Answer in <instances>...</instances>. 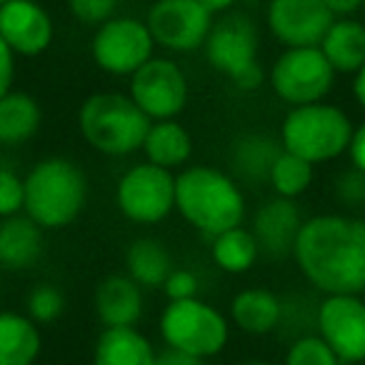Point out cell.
I'll list each match as a JSON object with an SVG mask.
<instances>
[{
	"instance_id": "obj_1",
	"label": "cell",
	"mask_w": 365,
	"mask_h": 365,
	"mask_svg": "<svg viewBox=\"0 0 365 365\" xmlns=\"http://www.w3.org/2000/svg\"><path fill=\"white\" fill-rule=\"evenodd\" d=\"M303 278L325 295H360L365 290V220L343 213L313 215L293 245Z\"/></svg>"
},
{
	"instance_id": "obj_2",
	"label": "cell",
	"mask_w": 365,
	"mask_h": 365,
	"mask_svg": "<svg viewBox=\"0 0 365 365\" xmlns=\"http://www.w3.org/2000/svg\"><path fill=\"white\" fill-rule=\"evenodd\" d=\"M175 210L208 240L243 225L245 195L230 173L213 165H188L175 175Z\"/></svg>"
},
{
	"instance_id": "obj_3",
	"label": "cell",
	"mask_w": 365,
	"mask_h": 365,
	"mask_svg": "<svg viewBox=\"0 0 365 365\" xmlns=\"http://www.w3.org/2000/svg\"><path fill=\"white\" fill-rule=\"evenodd\" d=\"M23 213L43 230H61L76 223L88 203V178L68 158H46L23 178Z\"/></svg>"
},
{
	"instance_id": "obj_4",
	"label": "cell",
	"mask_w": 365,
	"mask_h": 365,
	"mask_svg": "<svg viewBox=\"0 0 365 365\" xmlns=\"http://www.w3.org/2000/svg\"><path fill=\"white\" fill-rule=\"evenodd\" d=\"M148 128L150 118L133 103L128 93H93L78 110V130L83 140L108 158H125L143 150Z\"/></svg>"
},
{
	"instance_id": "obj_5",
	"label": "cell",
	"mask_w": 365,
	"mask_h": 365,
	"mask_svg": "<svg viewBox=\"0 0 365 365\" xmlns=\"http://www.w3.org/2000/svg\"><path fill=\"white\" fill-rule=\"evenodd\" d=\"M353 130L355 125L348 113L323 101L285 113L280 123V145L310 165H323L348 153Z\"/></svg>"
},
{
	"instance_id": "obj_6",
	"label": "cell",
	"mask_w": 365,
	"mask_h": 365,
	"mask_svg": "<svg viewBox=\"0 0 365 365\" xmlns=\"http://www.w3.org/2000/svg\"><path fill=\"white\" fill-rule=\"evenodd\" d=\"M158 333L165 348L210 360L228 348L230 318L203 298L168 300L158 318Z\"/></svg>"
},
{
	"instance_id": "obj_7",
	"label": "cell",
	"mask_w": 365,
	"mask_h": 365,
	"mask_svg": "<svg viewBox=\"0 0 365 365\" xmlns=\"http://www.w3.org/2000/svg\"><path fill=\"white\" fill-rule=\"evenodd\" d=\"M258 48L260 36L255 23L248 16L228 13L213 23L203 53L208 66L223 73L238 91H255L268 81L258 61Z\"/></svg>"
},
{
	"instance_id": "obj_8",
	"label": "cell",
	"mask_w": 365,
	"mask_h": 365,
	"mask_svg": "<svg viewBox=\"0 0 365 365\" xmlns=\"http://www.w3.org/2000/svg\"><path fill=\"white\" fill-rule=\"evenodd\" d=\"M338 73L320 48H285L270 66L268 83L290 108L323 103L333 93Z\"/></svg>"
},
{
	"instance_id": "obj_9",
	"label": "cell",
	"mask_w": 365,
	"mask_h": 365,
	"mask_svg": "<svg viewBox=\"0 0 365 365\" xmlns=\"http://www.w3.org/2000/svg\"><path fill=\"white\" fill-rule=\"evenodd\" d=\"M115 205L135 225H158L175 210V175L143 160L130 165L115 182Z\"/></svg>"
},
{
	"instance_id": "obj_10",
	"label": "cell",
	"mask_w": 365,
	"mask_h": 365,
	"mask_svg": "<svg viewBox=\"0 0 365 365\" xmlns=\"http://www.w3.org/2000/svg\"><path fill=\"white\" fill-rule=\"evenodd\" d=\"M91 56L103 73L115 78H133L148 61L155 58V41L145 21L130 16H115L96 28L91 41Z\"/></svg>"
},
{
	"instance_id": "obj_11",
	"label": "cell",
	"mask_w": 365,
	"mask_h": 365,
	"mask_svg": "<svg viewBox=\"0 0 365 365\" xmlns=\"http://www.w3.org/2000/svg\"><path fill=\"white\" fill-rule=\"evenodd\" d=\"M128 96L138 108L158 120H175L188 106L190 86L185 71L170 58H153L130 78Z\"/></svg>"
},
{
	"instance_id": "obj_12",
	"label": "cell",
	"mask_w": 365,
	"mask_h": 365,
	"mask_svg": "<svg viewBox=\"0 0 365 365\" xmlns=\"http://www.w3.org/2000/svg\"><path fill=\"white\" fill-rule=\"evenodd\" d=\"M215 18L198 0H155L145 16L155 46L170 53H193L203 48Z\"/></svg>"
},
{
	"instance_id": "obj_13",
	"label": "cell",
	"mask_w": 365,
	"mask_h": 365,
	"mask_svg": "<svg viewBox=\"0 0 365 365\" xmlns=\"http://www.w3.org/2000/svg\"><path fill=\"white\" fill-rule=\"evenodd\" d=\"M315 328L340 363L365 360V300L360 295H325L315 310Z\"/></svg>"
},
{
	"instance_id": "obj_14",
	"label": "cell",
	"mask_w": 365,
	"mask_h": 365,
	"mask_svg": "<svg viewBox=\"0 0 365 365\" xmlns=\"http://www.w3.org/2000/svg\"><path fill=\"white\" fill-rule=\"evenodd\" d=\"M335 16L325 0H268L265 23L285 48H318Z\"/></svg>"
},
{
	"instance_id": "obj_15",
	"label": "cell",
	"mask_w": 365,
	"mask_h": 365,
	"mask_svg": "<svg viewBox=\"0 0 365 365\" xmlns=\"http://www.w3.org/2000/svg\"><path fill=\"white\" fill-rule=\"evenodd\" d=\"M0 38L16 58H38L51 48L56 23L36 0H11L0 6Z\"/></svg>"
},
{
	"instance_id": "obj_16",
	"label": "cell",
	"mask_w": 365,
	"mask_h": 365,
	"mask_svg": "<svg viewBox=\"0 0 365 365\" xmlns=\"http://www.w3.org/2000/svg\"><path fill=\"white\" fill-rule=\"evenodd\" d=\"M303 215L295 200L288 198H270L255 210L253 215V235L258 240L260 255L268 258H288L293 255V245L303 228Z\"/></svg>"
},
{
	"instance_id": "obj_17",
	"label": "cell",
	"mask_w": 365,
	"mask_h": 365,
	"mask_svg": "<svg viewBox=\"0 0 365 365\" xmlns=\"http://www.w3.org/2000/svg\"><path fill=\"white\" fill-rule=\"evenodd\" d=\"M96 315L103 328H138L145 313L143 288L128 273H113L96 288Z\"/></svg>"
},
{
	"instance_id": "obj_18",
	"label": "cell",
	"mask_w": 365,
	"mask_h": 365,
	"mask_svg": "<svg viewBox=\"0 0 365 365\" xmlns=\"http://www.w3.org/2000/svg\"><path fill=\"white\" fill-rule=\"evenodd\" d=\"M285 308L268 288H243L233 295L228 318L245 335H268L283 323Z\"/></svg>"
},
{
	"instance_id": "obj_19",
	"label": "cell",
	"mask_w": 365,
	"mask_h": 365,
	"mask_svg": "<svg viewBox=\"0 0 365 365\" xmlns=\"http://www.w3.org/2000/svg\"><path fill=\"white\" fill-rule=\"evenodd\" d=\"M158 348L138 328H103L93 343L91 365H155Z\"/></svg>"
},
{
	"instance_id": "obj_20",
	"label": "cell",
	"mask_w": 365,
	"mask_h": 365,
	"mask_svg": "<svg viewBox=\"0 0 365 365\" xmlns=\"http://www.w3.org/2000/svg\"><path fill=\"white\" fill-rule=\"evenodd\" d=\"M283 153L280 140L265 133H245V135L235 138L230 145V175L235 180L250 182V185H260L268 182L273 163Z\"/></svg>"
},
{
	"instance_id": "obj_21",
	"label": "cell",
	"mask_w": 365,
	"mask_h": 365,
	"mask_svg": "<svg viewBox=\"0 0 365 365\" xmlns=\"http://www.w3.org/2000/svg\"><path fill=\"white\" fill-rule=\"evenodd\" d=\"M41 353V325L26 313L0 310V365H36Z\"/></svg>"
},
{
	"instance_id": "obj_22",
	"label": "cell",
	"mask_w": 365,
	"mask_h": 365,
	"mask_svg": "<svg viewBox=\"0 0 365 365\" xmlns=\"http://www.w3.org/2000/svg\"><path fill=\"white\" fill-rule=\"evenodd\" d=\"M318 48L338 76H355L365 66V23L335 18Z\"/></svg>"
},
{
	"instance_id": "obj_23",
	"label": "cell",
	"mask_w": 365,
	"mask_h": 365,
	"mask_svg": "<svg viewBox=\"0 0 365 365\" xmlns=\"http://www.w3.org/2000/svg\"><path fill=\"white\" fill-rule=\"evenodd\" d=\"M43 253V228L26 213L0 220V268L26 270L38 263Z\"/></svg>"
},
{
	"instance_id": "obj_24",
	"label": "cell",
	"mask_w": 365,
	"mask_h": 365,
	"mask_svg": "<svg viewBox=\"0 0 365 365\" xmlns=\"http://www.w3.org/2000/svg\"><path fill=\"white\" fill-rule=\"evenodd\" d=\"M143 155L148 163L173 173L178 168H185L193 158V138L178 120L150 123L143 143Z\"/></svg>"
},
{
	"instance_id": "obj_25",
	"label": "cell",
	"mask_w": 365,
	"mask_h": 365,
	"mask_svg": "<svg viewBox=\"0 0 365 365\" xmlns=\"http://www.w3.org/2000/svg\"><path fill=\"white\" fill-rule=\"evenodd\" d=\"M43 113L38 101L26 91H11L0 98V145H26L41 130Z\"/></svg>"
},
{
	"instance_id": "obj_26",
	"label": "cell",
	"mask_w": 365,
	"mask_h": 365,
	"mask_svg": "<svg viewBox=\"0 0 365 365\" xmlns=\"http://www.w3.org/2000/svg\"><path fill=\"white\" fill-rule=\"evenodd\" d=\"M125 273L143 290L163 288L168 275L173 273V255L160 240L138 238L125 250Z\"/></svg>"
},
{
	"instance_id": "obj_27",
	"label": "cell",
	"mask_w": 365,
	"mask_h": 365,
	"mask_svg": "<svg viewBox=\"0 0 365 365\" xmlns=\"http://www.w3.org/2000/svg\"><path fill=\"white\" fill-rule=\"evenodd\" d=\"M210 258L223 273L243 275L258 263L260 248L250 228H230L210 240Z\"/></svg>"
},
{
	"instance_id": "obj_28",
	"label": "cell",
	"mask_w": 365,
	"mask_h": 365,
	"mask_svg": "<svg viewBox=\"0 0 365 365\" xmlns=\"http://www.w3.org/2000/svg\"><path fill=\"white\" fill-rule=\"evenodd\" d=\"M313 170H315V165L305 163L303 158L293 155V153L283 150L278 155V160L273 163L268 185L273 188V193L278 195V198L298 200L300 195L313 185Z\"/></svg>"
},
{
	"instance_id": "obj_29",
	"label": "cell",
	"mask_w": 365,
	"mask_h": 365,
	"mask_svg": "<svg viewBox=\"0 0 365 365\" xmlns=\"http://www.w3.org/2000/svg\"><path fill=\"white\" fill-rule=\"evenodd\" d=\"M66 310V295L51 283H38L26 298V315L38 325H51Z\"/></svg>"
},
{
	"instance_id": "obj_30",
	"label": "cell",
	"mask_w": 365,
	"mask_h": 365,
	"mask_svg": "<svg viewBox=\"0 0 365 365\" xmlns=\"http://www.w3.org/2000/svg\"><path fill=\"white\" fill-rule=\"evenodd\" d=\"M283 365H343L320 335H300L290 343Z\"/></svg>"
},
{
	"instance_id": "obj_31",
	"label": "cell",
	"mask_w": 365,
	"mask_h": 365,
	"mask_svg": "<svg viewBox=\"0 0 365 365\" xmlns=\"http://www.w3.org/2000/svg\"><path fill=\"white\" fill-rule=\"evenodd\" d=\"M26 203V188H23V178L13 168L0 165V220L13 218L23 213Z\"/></svg>"
},
{
	"instance_id": "obj_32",
	"label": "cell",
	"mask_w": 365,
	"mask_h": 365,
	"mask_svg": "<svg viewBox=\"0 0 365 365\" xmlns=\"http://www.w3.org/2000/svg\"><path fill=\"white\" fill-rule=\"evenodd\" d=\"M120 0H68V11L83 26L101 28L118 16Z\"/></svg>"
},
{
	"instance_id": "obj_33",
	"label": "cell",
	"mask_w": 365,
	"mask_h": 365,
	"mask_svg": "<svg viewBox=\"0 0 365 365\" xmlns=\"http://www.w3.org/2000/svg\"><path fill=\"white\" fill-rule=\"evenodd\" d=\"M335 198L348 208H358V205L365 208V173L355 170V168L340 173L335 180Z\"/></svg>"
},
{
	"instance_id": "obj_34",
	"label": "cell",
	"mask_w": 365,
	"mask_h": 365,
	"mask_svg": "<svg viewBox=\"0 0 365 365\" xmlns=\"http://www.w3.org/2000/svg\"><path fill=\"white\" fill-rule=\"evenodd\" d=\"M163 293L168 300H190L198 298L200 293V280L193 270L188 268H173L168 280L163 283Z\"/></svg>"
},
{
	"instance_id": "obj_35",
	"label": "cell",
	"mask_w": 365,
	"mask_h": 365,
	"mask_svg": "<svg viewBox=\"0 0 365 365\" xmlns=\"http://www.w3.org/2000/svg\"><path fill=\"white\" fill-rule=\"evenodd\" d=\"M13 81H16V53L0 38V98H6L13 91Z\"/></svg>"
},
{
	"instance_id": "obj_36",
	"label": "cell",
	"mask_w": 365,
	"mask_h": 365,
	"mask_svg": "<svg viewBox=\"0 0 365 365\" xmlns=\"http://www.w3.org/2000/svg\"><path fill=\"white\" fill-rule=\"evenodd\" d=\"M348 158L355 170L365 173V120L360 123V125H355L353 140H350V148H348Z\"/></svg>"
},
{
	"instance_id": "obj_37",
	"label": "cell",
	"mask_w": 365,
	"mask_h": 365,
	"mask_svg": "<svg viewBox=\"0 0 365 365\" xmlns=\"http://www.w3.org/2000/svg\"><path fill=\"white\" fill-rule=\"evenodd\" d=\"M155 365H205V360L193 358V355H188V353H180V350H173L163 345V350H158V355H155Z\"/></svg>"
},
{
	"instance_id": "obj_38",
	"label": "cell",
	"mask_w": 365,
	"mask_h": 365,
	"mask_svg": "<svg viewBox=\"0 0 365 365\" xmlns=\"http://www.w3.org/2000/svg\"><path fill=\"white\" fill-rule=\"evenodd\" d=\"M363 3L365 0H325V6L330 8L335 18H350L363 8Z\"/></svg>"
},
{
	"instance_id": "obj_39",
	"label": "cell",
	"mask_w": 365,
	"mask_h": 365,
	"mask_svg": "<svg viewBox=\"0 0 365 365\" xmlns=\"http://www.w3.org/2000/svg\"><path fill=\"white\" fill-rule=\"evenodd\" d=\"M198 3L215 18V16H223V13H228L230 8L238 3V0H198Z\"/></svg>"
},
{
	"instance_id": "obj_40",
	"label": "cell",
	"mask_w": 365,
	"mask_h": 365,
	"mask_svg": "<svg viewBox=\"0 0 365 365\" xmlns=\"http://www.w3.org/2000/svg\"><path fill=\"white\" fill-rule=\"evenodd\" d=\"M353 98H355V103L365 110V66L353 76Z\"/></svg>"
},
{
	"instance_id": "obj_41",
	"label": "cell",
	"mask_w": 365,
	"mask_h": 365,
	"mask_svg": "<svg viewBox=\"0 0 365 365\" xmlns=\"http://www.w3.org/2000/svg\"><path fill=\"white\" fill-rule=\"evenodd\" d=\"M233 365H273V363H265V360H243V363H233Z\"/></svg>"
},
{
	"instance_id": "obj_42",
	"label": "cell",
	"mask_w": 365,
	"mask_h": 365,
	"mask_svg": "<svg viewBox=\"0 0 365 365\" xmlns=\"http://www.w3.org/2000/svg\"><path fill=\"white\" fill-rule=\"evenodd\" d=\"M6 3H11V0H0V6H6Z\"/></svg>"
},
{
	"instance_id": "obj_43",
	"label": "cell",
	"mask_w": 365,
	"mask_h": 365,
	"mask_svg": "<svg viewBox=\"0 0 365 365\" xmlns=\"http://www.w3.org/2000/svg\"><path fill=\"white\" fill-rule=\"evenodd\" d=\"M363 11H365V3H363Z\"/></svg>"
}]
</instances>
